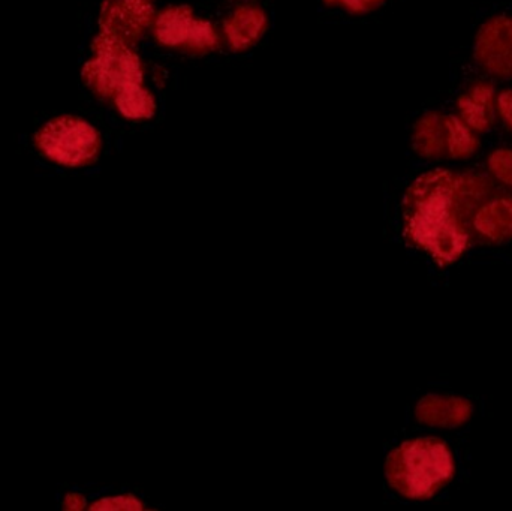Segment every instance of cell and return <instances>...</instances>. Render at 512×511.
<instances>
[{
	"label": "cell",
	"mask_w": 512,
	"mask_h": 511,
	"mask_svg": "<svg viewBox=\"0 0 512 511\" xmlns=\"http://www.w3.org/2000/svg\"><path fill=\"white\" fill-rule=\"evenodd\" d=\"M496 189L495 180L478 171L435 168L421 174L403 198L406 242L439 267L453 266L475 245V212Z\"/></svg>",
	"instance_id": "1"
},
{
	"label": "cell",
	"mask_w": 512,
	"mask_h": 511,
	"mask_svg": "<svg viewBox=\"0 0 512 511\" xmlns=\"http://www.w3.org/2000/svg\"><path fill=\"white\" fill-rule=\"evenodd\" d=\"M156 12L155 0H104L93 56L83 69L87 86L126 119H152L158 110L138 51Z\"/></svg>",
	"instance_id": "2"
},
{
	"label": "cell",
	"mask_w": 512,
	"mask_h": 511,
	"mask_svg": "<svg viewBox=\"0 0 512 511\" xmlns=\"http://www.w3.org/2000/svg\"><path fill=\"white\" fill-rule=\"evenodd\" d=\"M457 474L456 458L441 438L405 441L388 455V485L409 501H429L441 494Z\"/></svg>",
	"instance_id": "3"
},
{
	"label": "cell",
	"mask_w": 512,
	"mask_h": 511,
	"mask_svg": "<svg viewBox=\"0 0 512 511\" xmlns=\"http://www.w3.org/2000/svg\"><path fill=\"white\" fill-rule=\"evenodd\" d=\"M152 35L162 47L197 56L213 53L224 44L215 24L188 5L167 6L156 12Z\"/></svg>",
	"instance_id": "4"
},
{
	"label": "cell",
	"mask_w": 512,
	"mask_h": 511,
	"mask_svg": "<svg viewBox=\"0 0 512 511\" xmlns=\"http://www.w3.org/2000/svg\"><path fill=\"white\" fill-rule=\"evenodd\" d=\"M35 143L48 159L66 167L92 164L101 152L99 132L78 117L51 120L38 132Z\"/></svg>",
	"instance_id": "5"
},
{
	"label": "cell",
	"mask_w": 512,
	"mask_h": 511,
	"mask_svg": "<svg viewBox=\"0 0 512 511\" xmlns=\"http://www.w3.org/2000/svg\"><path fill=\"white\" fill-rule=\"evenodd\" d=\"M474 59L481 69L496 78H512V17L508 14L487 18L474 41Z\"/></svg>",
	"instance_id": "6"
},
{
	"label": "cell",
	"mask_w": 512,
	"mask_h": 511,
	"mask_svg": "<svg viewBox=\"0 0 512 511\" xmlns=\"http://www.w3.org/2000/svg\"><path fill=\"white\" fill-rule=\"evenodd\" d=\"M472 233L475 245L499 246L512 242V192L498 188L478 206Z\"/></svg>",
	"instance_id": "7"
},
{
	"label": "cell",
	"mask_w": 512,
	"mask_h": 511,
	"mask_svg": "<svg viewBox=\"0 0 512 511\" xmlns=\"http://www.w3.org/2000/svg\"><path fill=\"white\" fill-rule=\"evenodd\" d=\"M475 407L471 399L430 393L418 401L415 419L427 428L456 431L471 422Z\"/></svg>",
	"instance_id": "8"
},
{
	"label": "cell",
	"mask_w": 512,
	"mask_h": 511,
	"mask_svg": "<svg viewBox=\"0 0 512 511\" xmlns=\"http://www.w3.org/2000/svg\"><path fill=\"white\" fill-rule=\"evenodd\" d=\"M268 29V17L261 6L246 3L234 9L221 27L222 41L230 50L246 51L261 41Z\"/></svg>",
	"instance_id": "9"
},
{
	"label": "cell",
	"mask_w": 512,
	"mask_h": 511,
	"mask_svg": "<svg viewBox=\"0 0 512 511\" xmlns=\"http://www.w3.org/2000/svg\"><path fill=\"white\" fill-rule=\"evenodd\" d=\"M459 117L478 134L490 131L498 114V93L495 86L486 81L475 83L457 99Z\"/></svg>",
	"instance_id": "10"
},
{
	"label": "cell",
	"mask_w": 512,
	"mask_h": 511,
	"mask_svg": "<svg viewBox=\"0 0 512 511\" xmlns=\"http://www.w3.org/2000/svg\"><path fill=\"white\" fill-rule=\"evenodd\" d=\"M412 147L424 159L447 158L445 114L429 111L421 116L412 129Z\"/></svg>",
	"instance_id": "11"
},
{
	"label": "cell",
	"mask_w": 512,
	"mask_h": 511,
	"mask_svg": "<svg viewBox=\"0 0 512 511\" xmlns=\"http://www.w3.org/2000/svg\"><path fill=\"white\" fill-rule=\"evenodd\" d=\"M445 141L447 158L462 161L474 156L480 149V137L471 126L466 125L459 114H445Z\"/></svg>",
	"instance_id": "12"
},
{
	"label": "cell",
	"mask_w": 512,
	"mask_h": 511,
	"mask_svg": "<svg viewBox=\"0 0 512 511\" xmlns=\"http://www.w3.org/2000/svg\"><path fill=\"white\" fill-rule=\"evenodd\" d=\"M487 171L495 182L512 189V149L493 150L487 158Z\"/></svg>",
	"instance_id": "13"
},
{
	"label": "cell",
	"mask_w": 512,
	"mask_h": 511,
	"mask_svg": "<svg viewBox=\"0 0 512 511\" xmlns=\"http://www.w3.org/2000/svg\"><path fill=\"white\" fill-rule=\"evenodd\" d=\"M90 510H143L140 500L132 495H116V497H104L87 506Z\"/></svg>",
	"instance_id": "14"
},
{
	"label": "cell",
	"mask_w": 512,
	"mask_h": 511,
	"mask_svg": "<svg viewBox=\"0 0 512 511\" xmlns=\"http://www.w3.org/2000/svg\"><path fill=\"white\" fill-rule=\"evenodd\" d=\"M330 6H340L351 14H369L384 5L385 0H325Z\"/></svg>",
	"instance_id": "15"
},
{
	"label": "cell",
	"mask_w": 512,
	"mask_h": 511,
	"mask_svg": "<svg viewBox=\"0 0 512 511\" xmlns=\"http://www.w3.org/2000/svg\"><path fill=\"white\" fill-rule=\"evenodd\" d=\"M498 114L512 131V89L498 93Z\"/></svg>",
	"instance_id": "16"
},
{
	"label": "cell",
	"mask_w": 512,
	"mask_h": 511,
	"mask_svg": "<svg viewBox=\"0 0 512 511\" xmlns=\"http://www.w3.org/2000/svg\"><path fill=\"white\" fill-rule=\"evenodd\" d=\"M59 507L63 510H83L87 507L86 498L77 492H69V494L63 495Z\"/></svg>",
	"instance_id": "17"
}]
</instances>
